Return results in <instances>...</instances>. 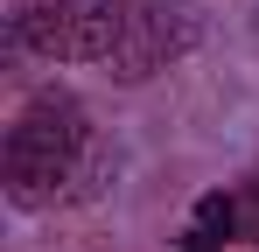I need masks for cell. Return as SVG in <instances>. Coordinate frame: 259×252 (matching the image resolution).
Returning a JSON list of instances; mask_svg holds the SVG:
<instances>
[{"instance_id":"cell-4","label":"cell","mask_w":259,"mask_h":252,"mask_svg":"<svg viewBox=\"0 0 259 252\" xmlns=\"http://www.w3.org/2000/svg\"><path fill=\"white\" fill-rule=\"evenodd\" d=\"M231 238H238V203L224 189H210V196L189 203V224H182V245L175 252H224Z\"/></svg>"},{"instance_id":"cell-1","label":"cell","mask_w":259,"mask_h":252,"mask_svg":"<svg viewBox=\"0 0 259 252\" xmlns=\"http://www.w3.org/2000/svg\"><path fill=\"white\" fill-rule=\"evenodd\" d=\"M84 175H91V112L63 84H42L7 126L0 189L14 210H56L63 196H77Z\"/></svg>"},{"instance_id":"cell-3","label":"cell","mask_w":259,"mask_h":252,"mask_svg":"<svg viewBox=\"0 0 259 252\" xmlns=\"http://www.w3.org/2000/svg\"><path fill=\"white\" fill-rule=\"evenodd\" d=\"M203 42V7L196 0H126V35L112 49V77L119 84H147L168 63H182Z\"/></svg>"},{"instance_id":"cell-5","label":"cell","mask_w":259,"mask_h":252,"mask_svg":"<svg viewBox=\"0 0 259 252\" xmlns=\"http://www.w3.org/2000/svg\"><path fill=\"white\" fill-rule=\"evenodd\" d=\"M231 203H238V231H245V238H259V168L231 189Z\"/></svg>"},{"instance_id":"cell-2","label":"cell","mask_w":259,"mask_h":252,"mask_svg":"<svg viewBox=\"0 0 259 252\" xmlns=\"http://www.w3.org/2000/svg\"><path fill=\"white\" fill-rule=\"evenodd\" d=\"M126 35V0H21L7 42L42 63H112Z\"/></svg>"}]
</instances>
